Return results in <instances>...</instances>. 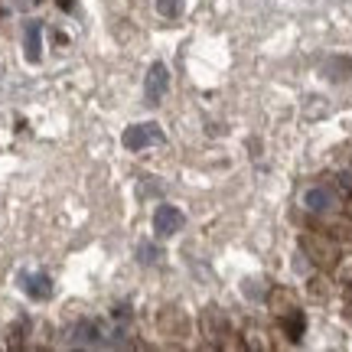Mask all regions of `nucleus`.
Returning <instances> with one entry per match:
<instances>
[{"label": "nucleus", "mask_w": 352, "mask_h": 352, "mask_svg": "<svg viewBox=\"0 0 352 352\" xmlns=\"http://www.w3.org/2000/svg\"><path fill=\"white\" fill-rule=\"evenodd\" d=\"M26 294L33 300H50L52 297V280L46 274H30L26 277Z\"/></svg>", "instance_id": "nucleus-10"}, {"label": "nucleus", "mask_w": 352, "mask_h": 352, "mask_svg": "<svg viewBox=\"0 0 352 352\" xmlns=\"http://www.w3.org/2000/svg\"><path fill=\"white\" fill-rule=\"evenodd\" d=\"M300 248H303V254H307L316 267H323V271H333L336 261H340V245H336V239L327 235V232H303Z\"/></svg>", "instance_id": "nucleus-1"}, {"label": "nucleus", "mask_w": 352, "mask_h": 352, "mask_svg": "<svg viewBox=\"0 0 352 352\" xmlns=\"http://www.w3.org/2000/svg\"><path fill=\"white\" fill-rule=\"evenodd\" d=\"M183 212L179 209H173V206H157V212H153V232L160 235V239H170V235H176L179 228H183Z\"/></svg>", "instance_id": "nucleus-5"}, {"label": "nucleus", "mask_w": 352, "mask_h": 352, "mask_svg": "<svg viewBox=\"0 0 352 352\" xmlns=\"http://www.w3.org/2000/svg\"><path fill=\"white\" fill-rule=\"evenodd\" d=\"M140 254H144L140 261H157V248H147V245H144V248H140Z\"/></svg>", "instance_id": "nucleus-17"}, {"label": "nucleus", "mask_w": 352, "mask_h": 352, "mask_svg": "<svg viewBox=\"0 0 352 352\" xmlns=\"http://www.w3.org/2000/svg\"><path fill=\"white\" fill-rule=\"evenodd\" d=\"M342 303H346V316L352 320V280H349V287H346V294H342Z\"/></svg>", "instance_id": "nucleus-15"}, {"label": "nucleus", "mask_w": 352, "mask_h": 352, "mask_svg": "<svg viewBox=\"0 0 352 352\" xmlns=\"http://www.w3.org/2000/svg\"><path fill=\"white\" fill-rule=\"evenodd\" d=\"M153 144H164V131L160 124H131L124 131V147L127 151H144Z\"/></svg>", "instance_id": "nucleus-3"}, {"label": "nucleus", "mask_w": 352, "mask_h": 352, "mask_svg": "<svg viewBox=\"0 0 352 352\" xmlns=\"http://www.w3.org/2000/svg\"><path fill=\"white\" fill-rule=\"evenodd\" d=\"M157 10L164 13L166 20H176L183 13V0H157Z\"/></svg>", "instance_id": "nucleus-13"}, {"label": "nucleus", "mask_w": 352, "mask_h": 352, "mask_svg": "<svg viewBox=\"0 0 352 352\" xmlns=\"http://www.w3.org/2000/svg\"><path fill=\"white\" fill-rule=\"evenodd\" d=\"M23 43H26V59H30V63H39V59H43V39H39L36 20H30V23L23 26Z\"/></svg>", "instance_id": "nucleus-9"}, {"label": "nucleus", "mask_w": 352, "mask_h": 352, "mask_svg": "<svg viewBox=\"0 0 352 352\" xmlns=\"http://www.w3.org/2000/svg\"><path fill=\"white\" fill-rule=\"evenodd\" d=\"M59 10H76V0H56Z\"/></svg>", "instance_id": "nucleus-18"}, {"label": "nucleus", "mask_w": 352, "mask_h": 352, "mask_svg": "<svg viewBox=\"0 0 352 352\" xmlns=\"http://www.w3.org/2000/svg\"><path fill=\"white\" fill-rule=\"evenodd\" d=\"M199 329H202V336H206V346H209V349H222V346H228L232 327H228V320H226L222 310H215V307L202 310Z\"/></svg>", "instance_id": "nucleus-2"}, {"label": "nucleus", "mask_w": 352, "mask_h": 352, "mask_svg": "<svg viewBox=\"0 0 352 352\" xmlns=\"http://www.w3.org/2000/svg\"><path fill=\"white\" fill-rule=\"evenodd\" d=\"M267 303H271L274 316H284V314H290L294 307H300V303H297V294L287 290V287H274L271 294H267Z\"/></svg>", "instance_id": "nucleus-8"}, {"label": "nucleus", "mask_w": 352, "mask_h": 352, "mask_svg": "<svg viewBox=\"0 0 352 352\" xmlns=\"http://www.w3.org/2000/svg\"><path fill=\"white\" fill-rule=\"evenodd\" d=\"M277 320H280V329H284V336H287L290 342H300L303 340V333H307V316H303L300 307H294L290 314L277 316Z\"/></svg>", "instance_id": "nucleus-6"}, {"label": "nucleus", "mask_w": 352, "mask_h": 352, "mask_svg": "<svg viewBox=\"0 0 352 352\" xmlns=\"http://www.w3.org/2000/svg\"><path fill=\"white\" fill-rule=\"evenodd\" d=\"M340 186H342V189H349V192H352V166L340 176Z\"/></svg>", "instance_id": "nucleus-16"}, {"label": "nucleus", "mask_w": 352, "mask_h": 352, "mask_svg": "<svg viewBox=\"0 0 352 352\" xmlns=\"http://www.w3.org/2000/svg\"><path fill=\"white\" fill-rule=\"evenodd\" d=\"M0 16H3V0H0Z\"/></svg>", "instance_id": "nucleus-20"}, {"label": "nucleus", "mask_w": 352, "mask_h": 352, "mask_svg": "<svg viewBox=\"0 0 352 352\" xmlns=\"http://www.w3.org/2000/svg\"><path fill=\"white\" fill-rule=\"evenodd\" d=\"M333 271H336V277H340L342 284H349L352 280V254H340V261H336Z\"/></svg>", "instance_id": "nucleus-14"}, {"label": "nucleus", "mask_w": 352, "mask_h": 352, "mask_svg": "<svg viewBox=\"0 0 352 352\" xmlns=\"http://www.w3.org/2000/svg\"><path fill=\"white\" fill-rule=\"evenodd\" d=\"M342 209H346V215H349V219H352V196H349V202H346Z\"/></svg>", "instance_id": "nucleus-19"}, {"label": "nucleus", "mask_w": 352, "mask_h": 352, "mask_svg": "<svg viewBox=\"0 0 352 352\" xmlns=\"http://www.w3.org/2000/svg\"><path fill=\"white\" fill-rule=\"evenodd\" d=\"M166 88H170V72H166V65L153 63L151 72H147V82H144V101H147L151 108H157V104L164 101Z\"/></svg>", "instance_id": "nucleus-4"}, {"label": "nucleus", "mask_w": 352, "mask_h": 352, "mask_svg": "<svg viewBox=\"0 0 352 352\" xmlns=\"http://www.w3.org/2000/svg\"><path fill=\"white\" fill-rule=\"evenodd\" d=\"M303 206H307L310 212H327V209L336 206V192L327 186H314L307 196H303Z\"/></svg>", "instance_id": "nucleus-7"}, {"label": "nucleus", "mask_w": 352, "mask_h": 352, "mask_svg": "<svg viewBox=\"0 0 352 352\" xmlns=\"http://www.w3.org/2000/svg\"><path fill=\"white\" fill-rule=\"evenodd\" d=\"M323 72H327V78H333V82H342V78L349 76V59H329Z\"/></svg>", "instance_id": "nucleus-12"}, {"label": "nucleus", "mask_w": 352, "mask_h": 352, "mask_svg": "<svg viewBox=\"0 0 352 352\" xmlns=\"http://www.w3.org/2000/svg\"><path fill=\"white\" fill-rule=\"evenodd\" d=\"M307 290H310V297L314 300H329V294H333V287H329V280L323 274H316V277H310V284H307Z\"/></svg>", "instance_id": "nucleus-11"}]
</instances>
